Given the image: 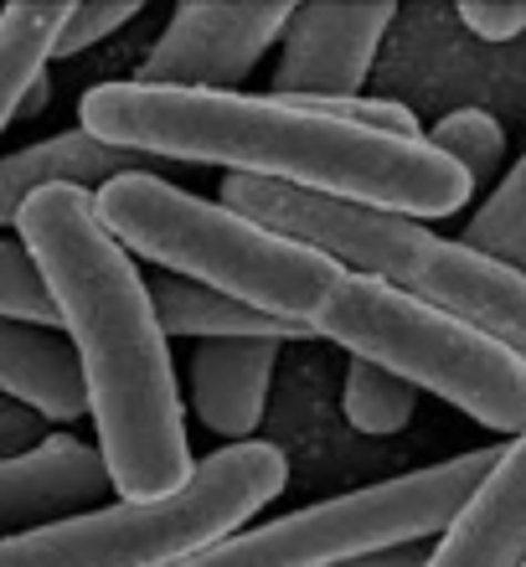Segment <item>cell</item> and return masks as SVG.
<instances>
[{
    "mask_svg": "<svg viewBox=\"0 0 526 567\" xmlns=\"http://www.w3.org/2000/svg\"><path fill=\"white\" fill-rule=\"evenodd\" d=\"M341 408H347L351 429L382 439V433H403L408 423H413V413H419V388H413L408 377L377 367V361L351 357Z\"/></svg>",
    "mask_w": 526,
    "mask_h": 567,
    "instance_id": "cell-18",
    "label": "cell"
},
{
    "mask_svg": "<svg viewBox=\"0 0 526 567\" xmlns=\"http://www.w3.org/2000/svg\"><path fill=\"white\" fill-rule=\"evenodd\" d=\"M78 124L104 145L161 161L227 165V176L274 181L289 192L336 196L403 217H450L470 202V171L429 140L382 135L279 93H192L145 83H99Z\"/></svg>",
    "mask_w": 526,
    "mask_h": 567,
    "instance_id": "cell-1",
    "label": "cell"
},
{
    "mask_svg": "<svg viewBox=\"0 0 526 567\" xmlns=\"http://www.w3.org/2000/svg\"><path fill=\"white\" fill-rule=\"evenodd\" d=\"M0 315L11 326L62 330V305L52 295V279H47V269L21 238L0 243Z\"/></svg>",
    "mask_w": 526,
    "mask_h": 567,
    "instance_id": "cell-19",
    "label": "cell"
},
{
    "mask_svg": "<svg viewBox=\"0 0 526 567\" xmlns=\"http://www.w3.org/2000/svg\"><path fill=\"white\" fill-rule=\"evenodd\" d=\"M279 346L269 336H227V341H196L192 351V403L212 433L233 444H254V429L264 423L274 361Z\"/></svg>",
    "mask_w": 526,
    "mask_h": 567,
    "instance_id": "cell-12",
    "label": "cell"
},
{
    "mask_svg": "<svg viewBox=\"0 0 526 567\" xmlns=\"http://www.w3.org/2000/svg\"><path fill=\"white\" fill-rule=\"evenodd\" d=\"M155 295V315H161V326L166 336H192V341H227V336H269V341H305V336H316V330L305 326H285V320H274V315L254 310V305H243V299H227L207 284H192V279H161L151 284Z\"/></svg>",
    "mask_w": 526,
    "mask_h": 567,
    "instance_id": "cell-16",
    "label": "cell"
},
{
    "mask_svg": "<svg viewBox=\"0 0 526 567\" xmlns=\"http://www.w3.org/2000/svg\"><path fill=\"white\" fill-rule=\"evenodd\" d=\"M140 165H145V155L104 145V140L89 135V130L52 135V140H42V145H27L0 161V217L11 227L31 196L52 192V186H78V192L99 186V192H104L109 181L135 176Z\"/></svg>",
    "mask_w": 526,
    "mask_h": 567,
    "instance_id": "cell-14",
    "label": "cell"
},
{
    "mask_svg": "<svg viewBox=\"0 0 526 567\" xmlns=\"http://www.w3.org/2000/svg\"><path fill=\"white\" fill-rule=\"evenodd\" d=\"M104 495H120L104 449L83 444L73 433H52L37 449L0 464V532L21 537V532L78 522L104 511L99 506Z\"/></svg>",
    "mask_w": 526,
    "mask_h": 567,
    "instance_id": "cell-10",
    "label": "cell"
},
{
    "mask_svg": "<svg viewBox=\"0 0 526 567\" xmlns=\"http://www.w3.org/2000/svg\"><path fill=\"white\" fill-rule=\"evenodd\" d=\"M93 207H99V223L130 254L151 258L176 279L243 299L285 326L316 330V320L351 274L347 264H336L331 254H320L310 243L285 238V233L233 212L227 202L181 192L151 171L109 181L93 196Z\"/></svg>",
    "mask_w": 526,
    "mask_h": 567,
    "instance_id": "cell-3",
    "label": "cell"
},
{
    "mask_svg": "<svg viewBox=\"0 0 526 567\" xmlns=\"http://www.w3.org/2000/svg\"><path fill=\"white\" fill-rule=\"evenodd\" d=\"M429 145L444 150L460 171H470V181L481 186L501 171V155H506V130L496 124V114L485 109H454L429 130Z\"/></svg>",
    "mask_w": 526,
    "mask_h": 567,
    "instance_id": "cell-20",
    "label": "cell"
},
{
    "mask_svg": "<svg viewBox=\"0 0 526 567\" xmlns=\"http://www.w3.org/2000/svg\"><path fill=\"white\" fill-rule=\"evenodd\" d=\"M0 388L6 398L52 423H73L89 413L93 419V392L89 367L78 357L68 330L42 326H0Z\"/></svg>",
    "mask_w": 526,
    "mask_h": 567,
    "instance_id": "cell-13",
    "label": "cell"
},
{
    "mask_svg": "<svg viewBox=\"0 0 526 567\" xmlns=\"http://www.w3.org/2000/svg\"><path fill=\"white\" fill-rule=\"evenodd\" d=\"M460 243L485 258H496V264H506V269L526 274V155L516 165H506L501 186L465 223V238Z\"/></svg>",
    "mask_w": 526,
    "mask_h": 567,
    "instance_id": "cell-17",
    "label": "cell"
},
{
    "mask_svg": "<svg viewBox=\"0 0 526 567\" xmlns=\"http://www.w3.org/2000/svg\"><path fill=\"white\" fill-rule=\"evenodd\" d=\"M429 557H434L429 542H403V547H382V553L351 557V563H336V567H429Z\"/></svg>",
    "mask_w": 526,
    "mask_h": 567,
    "instance_id": "cell-23",
    "label": "cell"
},
{
    "mask_svg": "<svg viewBox=\"0 0 526 567\" xmlns=\"http://www.w3.org/2000/svg\"><path fill=\"white\" fill-rule=\"evenodd\" d=\"M392 16H398L392 0H372V6L310 0V6H295V21L279 42L274 93L279 99H357Z\"/></svg>",
    "mask_w": 526,
    "mask_h": 567,
    "instance_id": "cell-9",
    "label": "cell"
},
{
    "mask_svg": "<svg viewBox=\"0 0 526 567\" xmlns=\"http://www.w3.org/2000/svg\"><path fill=\"white\" fill-rule=\"evenodd\" d=\"M62 0H11L0 11V124H16L27 99L47 83V62L58 58L62 27H68Z\"/></svg>",
    "mask_w": 526,
    "mask_h": 567,
    "instance_id": "cell-15",
    "label": "cell"
},
{
    "mask_svg": "<svg viewBox=\"0 0 526 567\" xmlns=\"http://www.w3.org/2000/svg\"><path fill=\"white\" fill-rule=\"evenodd\" d=\"M460 21H465L481 42H512V37H522L526 31V0H465L460 6Z\"/></svg>",
    "mask_w": 526,
    "mask_h": 567,
    "instance_id": "cell-22",
    "label": "cell"
},
{
    "mask_svg": "<svg viewBox=\"0 0 526 567\" xmlns=\"http://www.w3.org/2000/svg\"><path fill=\"white\" fill-rule=\"evenodd\" d=\"M140 16V0H83L68 11V27H62V42H58V58H73L83 47L104 42L114 27L135 21Z\"/></svg>",
    "mask_w": 526,
    "mask_h": 567,
    "instance_id": "cell-21",
    "label": "cell"
},
{
    "mask_svg": "<svg viewBox=\"0 0 526 567\" xmlns=\"http://www.w3.org/2000/svg\"><path fill=\"white\" fill-rule=\"evenodd\" d=\"M429 567H526V433L501 449L496 470L444 526Z\"/></svg>",
    "mask_w": 526,
    "mask_h": 567,
    "instance_id": "cell-11",
    "label": "cell"
},
{
    "mask_svg": "<svg viewBox=\"0 0 526 567\" xmlns=\"http://www.w3.org/2000/svg\"><path fill=\"white\" fill-rule=\"evenodd\" d=\"M316 336L408 377L419 392H439L485 429L512 439L526 433V357L460 315L434 310L382 279L347 274L316 320Z\"/></svg>",
    "mask_w": 526,
    "mask_h": 567,
    "instance_id": "cell-6",
    "label": "cell"
},
{
    "mask_svg": "<svg viewBox=\"0 0 526 567\" xmlns=\"http://www.w3.org/2000/svg\"><path fill=\"white\" fill-rule=\"evenodd\" d=\"M295 6L279 0H186L171 27L140 62L135 83L145 89H192V93H238L274 42H285Z\"/></svg>",
    "mask_w": 526,
    "mask_h": 567,
    "instance_id": "cell-8",
    "label": "cell"
},
{
    "mask_svg": "<svg viewBox=\"0 0 526 567\" xmlns=\"http://www.w3.org/2000/svg\"><path fill=\"white\" fill-rule=\"evenodd\" d=\"M217 202L285 233V238H300L320 254H331L351 274L382 279L423 305H434V310L491 330L526 357V274L475 254L465 243L439 238L419 217L289 192V186L254 176H227Z\"/></svg>",
    "mask_w": 526,
    "mask_h": 567,
    "instance_id": "cell-4",
    "label": "cell"
},
{
    "mask_svg": "<svg viewBox=\"0 0 526 567\" xmlns=\"http://www.w3.org/2000/svg\"><path fill=\"white\" fill-rule=\"evenodd\" d=\"M496 460L501 449H470V454H454V460L413 470V475L331 495L295 516L233 532L181 567H336L351 557L382 553V547L444 537V526L465 511V501L481 491V480L496 470Z\"/></svg>",
    "mask_w": 526,
    "mask_h": 567,
    "instance_id": "cell-7",
    "label": "cell"
},
{
    "mask_svg": "<svg viewBox=\"0 0 526 567\" xmlns=\"http://www.w3.org/2000/svg\"><path fill=\"white\" fill-rule=\"evenodd\" d=\"M289 460L274 444H227L166 501H120L93 516L0 542V567H181L233 537L285 491Z\"/></svg>",
    "mask_w": 526,
    "mask_h": 567,
    "instance_id": "cell-5",
    "label": "cell"
},
{
    "mask_svg": "<svg viewBox=\"0 0 526 567\" xmlns=\"http://www.w3.org/2000/svg\"><path fill=\"white\" fill-rule=\"evenodd\" d=\"M11 233L52 279L62 330L89 367L93 423L124 501H166L196 475L166 326L151 284L93 207L89 192L52 186L31 196Z\"/></svg>",
    "mask_w": 526,
    "mask_h": 567,
    "instance_id": "cell-2",
    "label": "cell"
}]
</instances>
